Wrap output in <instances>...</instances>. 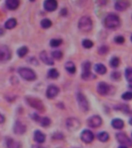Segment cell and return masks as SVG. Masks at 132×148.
<instances>
[{
	"label": "cell",
	"mask_w": 132,
	"mask_h": 148,
	"mask_svg": "<svg viewBox=\"0 0 132 148\" xmlns=\"http://www.w3.org/2000/svg\"><path fill=\"white\" fill-rule=\"evenodd\" d=\"M131 42H132V36H131Z\"/></svg>",
	"instance_id": "c3c4849f"
},
{
	"label": "cell",
	"mask_w": 132,
	"mask_h": 148,
	"mask_svg": "<svg viewBox=\"0 0 132 148\" xmlns=\"http://www.w3.org/2000/svg\"><path fill=\"white\" fill-rule=\"evenodd\" d=\"M125 77L127 82H132V68L129 67L125 70Z\"/></svg>",
	"instance_id": "f1b7e54d"
},
{
	"label": "cell",
	"mask_w": 132,
	"mask_h": 148,
	"mask_svg": "<svg viewBox=\"0 0 132 148\" xmlns=\"http://www.w3.org/2000/svg\"><path fill=\"white\" fill-rule=\"evenodd\" d=\"M6 146L8 148H20V143L12 138L6 140Z\"/></svg>",
	"instance_id": "44dd1931"
},
{
	"label": "cell",
	"mask_w": 132,
	"mask_h": 148,
	"mask_svg": "<svg viewBox=\"0 0 132 148\" xmlns=\"http://www.w3.org/2000/svg\"><path fill=\"white\" fill-rule=\"evenodd\" d=\"M32 148H44V147H41V146L34 145L33 147H32Z\"/></svg>",
	"instance_id": "b9f144b4"
},
{
	"label": "cell",
	"mask_w": 132,
	"mask_h": 148,
	"mask_svg": "<svg viewBox=\"0 0 132 148\" xmlns=\"http://www.w3.org/2000/svg\"><path fill=\"white\" fill-rule=\"evenodd\" d=\"M120 20L118 16L115 14H110L104 20V25L108 29H115L120 26Z\"/></svg>",
	"instance_id": "6da1fadb"
},
{
	"label": "cell",
	"mask_w": 132,
	"mask_h": 148,
	"mask_svg": "<svg viewBox=\"0 0 132 148\" xmlns=\"http://www.w3.org/2000/svg\"><path fill=\"white\" fill-rule=\"evenodd\" d=\"M82 78L84 80H89L92 76V73L90 71L91 64L89 61H86L82 64Z\"/></svg>",
	"instance_id": "9c48e42d"
},
{
	"label": "cell",
	"mask_w": 132,
	"mask_h": 148,
	"mask_svg": "<svg viewBox=\"0 0 132 148\" xmlns=\"http://www.w3.org/2000/svg\"><path fill=\"white\" fill-rule=\"evenodd\" d=\"M131 137H132V134H131Z\"/></svg>",
	"instance_id": "681fc988"
},
{
	"label": "cell",
	"mask_w": 132,
	"mask_h": 148,
	"mask_svg": "<svg viewBox=\"0 0 132 148\" xmlns=\"http://www.w3.org/2000/svg\"><path fill=\"white\" fill-rule=\"evenodd\" d=\"M108 50H109V48L107 46L100 47L99 48V53L100 54H105V53H107L108 52Z\"/></svg>",
	"instance_id": "8d00e7d4"
},
{
	"label": "cell",
	"mask_w": 132,
	"mask_h": 148,
	"mask_svg": "<svg viewBox=\"0 0 132 148\" xmlns=\"http://www.w3.org/2000/svg\"><path fill=\"white\" fill-rule=\"evenodd\" d=\"M41 25L42 28H44V29H47L49 27H52V22L49 20V19H44V20H41Z\"/></svg>",
	"instance_id": "83f0119b"
},
{
	"label": "cell",
	"mask_w": 132,
	"mask_h": 148,
	"mask_svg": "<svg viewBox=\"0 0 132 148\" xmlns=\"http://www.w3.org/2000/svg\"><path fill=\"white\" fill-rule=\"evenodd\" d=\"M40 58L44 64H46L47 65H53L54 64V61L52 58V57L48 55V53L46 51H42L40 53Z\"/></svg>",
	"instance_id": "2e32d148"
},
{
	"label": "cell",
	"mask_w": 132,
	"mask_h": 148,
	"mask_svg": "<svg viewBox=\"0 0 132 148\" xmlns=\"http://www.w3.org/2000/svg\"><path fill=\"white\" fill-rule=\"evenodd\" d=\"M34 140L38 143H43L46 140V136L40 130H36L34 132Z\"/></svg>",
	"instance_id": "ac0fdd59"
},
{
	"label": "cell",
	"mask_w": 132,
	"mask_h": 148,
	"mask_svg": "<svg viewBox=\"0 0 132 148\" xmlns=\"http://www.w3.org/2000/svg\"><path fill=\"white\" fill-rule=\"evenodd\" d=\"M78 28L85 32L90 31L93 29V21L89 16H82L78 21Z\"/></svg>",
	"instance_id": "3957f363"
},
{
	"label": "cell",
	"mask_w": 132,
	"mask_h": 148,
	"mask_svg": "<svg viewBox=\"0 0 132 148\" xmlns=\"http://www.w3.org/2000/svg\"><path fill=\"white\" fill-rule=\"evenodd\" d=\"M59 88L55 85H50L47 89V97L48 99H54L58 95Z\"/></svg>",
	"instance_id": "4fadbf2b"
},
{
	"label": "cell",
	"mask_w": 132,
	"mask_h": 148,
	"mask_svg": "<svg viewBox=\"0 0 132 148\" xmlns=\"http://www.w3.org/2000/svg\"><path fill=\"white\" fill-rule=\"evenodd\" d=\"M6 4L9 10H16L20 5V0H6Z\"/></svg>",
	"instance_id": "d6986e66"
},
{
	"label": "cell",
	"mask_w": 132,
	"mask_h": 148,
	"mask_svg": "<svg viewBox=\"0 0 132 148\" xmlns=\"http://www.w3.org/2000/svg\"><path fill=\"white\" fill-rule=\"evenodd\" d=\"M128 5H129L128 3L124 0H119L115 3V9L118 11H124L127 10Z\"/></svg>",
	"instance_id": "e0dca14e"
},
{
	"label": "cell",
	"mask_w": 132,
	"mask_h": 148,
	"mask_svg": "<svg viewBox=\"0 0 132 148\" xmlns=\"http://www.w3.org/2000/svg\"><path fill=\"white\" fill-rule=\"evenodd\" d=\"M3 34H4V31H3V29H2V28H0V36H1V35H3Z\"/></svg>",
	"instance_id": "7bdbcfd3"
},
{
	"label": "cell",
	"mask_w": 132,
	"mask_h": 148,
	"mask_svg": "<svg viewBox=\"0 0 132 148\" xmlns=\"http://www.w3.org/2000/svg\"><path fill=\"white\" fill-rule=\"evenodd\" d=\"M53 138L55 139V140H62L64 138V135L61 133H57V134H54Z\"/></svg>",
	"instance_id": "f35d334b"
},
{
	"label": "cell",
	"mask_w": 132,
	"mask_h": 148,
	"mask_svg": "<svg viewBox=\"0 0 132 148\" xmlns=\"http://www.w3.org/2000/svg\"><path fill=\"white\" fill-rule=\"evenodd\" d=\"M110 66L112 67V68H118L119 64H120V59L117 58V57H113V58H111L110 61Z\"/></svg>",
	"instance_id": "f546056e"
},
{
	"label": "cell",
	"mask_w": 132,
	"mask_h": 148,
	"mask_svg": "<svg viewBox=\"0 0 132 148\" xmlns=\"http://www.w3.org/2000/svg\"><path fill=\"white\" fill-rule=\"evenodd\" d=\"M11 58V51L6 45H0V62H6Z\"/></svg>",
	"instance_id": "8992f818"
},
{
	"label": "cell",
	"mask_w": 132,
	"mask_h": 148,
	"mask_svg": "<svg viewBox=\"0 0 132 148\" xmlns=\"http://www.w3.org/2000/svg\"><path fill=\"white\" fill-rule=\"evenodd\" d=\"M97 137L99 139V140L101 141V142H107L109 140V134L107 133V132H101L97 135Z\"/></svg>",
	"instance_id": "484cf974"
},
{
	"label": "cell",
	"mask_w": 132,
	"mask_h": 148,
	"mask_svg": "<svg viewBox=\"0 0 132 148\" xmlns=\"http://www.w3.org/2000/svg\"><path fill=\"white\" fill-rule=\"evenodd\" d=\"M111 78L114 80H118L119 78H120V74L118 71H115V72H113L112 75H111Z\"/></svg>",
	"instance_id": "74e56055"
},
{
	"label": "cell",
	"mask_w": 132,
	"mask_h": 148,
	"mask_svg": "<svg viewBox=\"0 0 132 148\" xmlns=\"http://www.w3.org/2000/svg\"><path fill=\"white\" fill-rule=\"evenodd\" d=\"M95 71L96 72L100 74V75H104L107 72V68L105 65H103L102 64H97L95 65Z\"/></svg>",
	"instance_id": "603a6c76"
},
{
	"label": "cell",
	"mask_w": 132,
	"mask_h": 148,
	"mask_svg": "<svg viewBox=\"0 0 132 148\" xmlns=\"http://www.w3.org/2000/svg\"><path fill=\"white\" fill-rule=\"evenodd\" d=\"M129 123L131 124V126H132V118H131V119H130V120H129Z\"/></svg>",
	"instance_id": "f6af8a7d"
},
{
	"label": "cell",
	"mask_w": 132,
	"mask_h": 148,
	"mask_svg": "<svg viewBox=\"0 0 132 148\" xmlns=\"http://www.w3.org/2000/svg\"><path fill=\"white\" fill-rule=\"evenodd\" d=\"M27 53H28V48L27 47H22L17 51L18 56L20 57V58H23Z\"/></svg>",
	"instance_id": "4dcf8cb0"
},
{
	"label": "cell",
	"mask_w": 132,
	"mask_h": 148,
	"mask_svg": "<svg viewBox=\"0 0 132 148\" xmlns=\"http://www.w3.org/2000/svg\"><path fill=\"white\" fill-rule=\"evenodd\" d=\"M52 58H54V59L59 60V59H61V58H62V56H63V53H62V52L60 51H55L52 52Z\"/></svg>",
	"instance_id": "d6a6232c"
},
{
	"label": "cell",
	"mask_w": 132,
	"mask_h": 148,
	"mask_svg": "<svg viewBox=\"0 0 132 148\" xmlns=\"http://www.w3.org/2000/svg\"><path fill=\"white\" fill-rule=\"evenodd\" d=\"M110 91V86L105 82H100L97 85V92L101 95H107Z\"/></svg>",
	"instance_id": "5bb4252c"
},
{
	"label": "cell",
	"mask_w": 132,
	"mask_h": 148,
	"mask_svg": "<svg viewBox=\"0 0 132 148\" xmlns=\"http://www.w3.org/2000/svg\"><path fill=\"white\" fill-rule=\"evenodd\" d=\"M102 119L100 116H93L89 118L87 120V123L92 128H97L102 125Z\"/></svg>",
	"instance_id": "30bf717a"
},
{
	"label": "cell",
	"mask_w": 132,
	"mask_h": 148,
	"mask_svg": "<svg viewBox=\"0 0 132 148\" xmlns=\"http://www.w3.org/2000/svg\"><path fill=\"white\" fill-rule=\"evenodd\" d=\"M82 46H83L85 48L89 49L93 46V41H91L90 40L86 39L82 41Z\"/></svg>",
	"instance_id": "836d02e7"
},
{
	"label": "cell",
	"mask_w": 132,
	"mask_h": 148,
	"mask_svg": "<svg viewBox=\"0 0 132 148\" xmlns=\"http://www.w3.org/2000/svg\"><path fill=\"white\" fill-rule=\"evenodd\" d=\"M122 99L124 100H131L132 99V92H126L122 95Z\"/></svg>",
	"instance_id": "e575fe53"
},
{
	"label": "cell",
	"mask_w": 132,
	"mask_h": 148,
	"mask_svg": "<svg viewBox=\"0 0 132 148\" xmlns=\"http://www.w3.org/2000/svg\"><path fill=\"white\" fill-rule=\"evenodd\" d=\"M62 44V40L61 39H53L50 41V45L53 47L60 46Z\"/></svg>",
	"instance_id": "1f68e13d"
},
{
	"label": "cell",
	"mask_w": 132,
	"mask_h": 148,
	"mask_svg": "<svg viewBox=\"0 0 132 148\" xmlns=\"http://www.w3.org/2000/svg\"><path fill=\"white\" fill-rule=\"evenodd\" d=\"M18 73L23 79L27 81H34L37 78L35 72L30 68H20L18 70Z\"/></svg>",
	"instance_id": "7a4b0ae2"
},
{
	"label": "cell",
	"mask_w": 132,
	"mask_h": 148,
	"mask_svg": "<svg viewBox=\"0 0 132 148\" xmlns=\"http://www.w3.org/2000/svg\"><path fill=\"white\" fill-rule=\"evenodd\" d=\"M17 24V22L16 20L13 19V18H11L10 20H8L5 23V27L8 29H11L12 28H14Z\"/></svg>",
	"instance_id": "cb8c5ba5"
},
{
	"label": "cell",
	"mask_w": 132,
	"mask_h": 148,
	"mask_svg": "<svg viewBox=\"0 0 132 148\" xmlns=\"http://www.w3.org/2000/svg\"><path fill=\"white\" fill-rule=\"evenodd\" d=\"M48 77L51 78H53V79H55V78H58L59 76L58 71L54 69V68H52L51 70L48 71Z\"/></svg>",
	"instance_id": "4316f807"
},
{
	"label": "cell",
	"mask_w": 132,
	"mask_h": 148,
	"mask_svg": "<svg viewBox=\"0 0 132 148\" xmlns=\"http://www.w3.org/2000/svg\"><path fill=\"white\" fill-rule=\"evenodd\" d=\"M65 68L66 71L69 72L70 74H75L76 71V65H75V64L73 62H72V61H69V62H67L65 64Z\"/></svg>",
	"instance_id": "7402d4cb"
},
{
	"label": "cell",
	"mask_w": 132,
	"mask_h": 148,
	"mask_svg": "<svg viewBox=\"0 0 132 148\" xmlns=\"http://www.w3.org/2000/svg\"><path fill=\"white\" fill-rule=\"evenodd\" d=\"M116 139L122 145L126 146L127 147H132L131 140L124 133H118V134H116Z\"/></svg>",
	"instance_id": "52a82bcc"
},
{
	"label": "cell",
	"mask_w": 132,
	"mask_h": 148,
	"mask_svg": "<svg viewBox=\"0 0 132 148\" xmlns=\"http://www.w3.org/2000/svg\"><path fill=\"white\" fill-rule=\"evenodd\" d=\"M61 14L62 15V16H65V15H67V10H66V9H63V10H61Z\"/></svg>",
	"instance_id": "60d3db41"
},
{
	"label": "cell",
	"mask_w": 132,
	"mask_h": 148,
	"mask_svg": "<svg viewBox=\"0 0 132 148\" xmlns=\"http://www.w3.org/2000/svg\"><path fill=\"white\" fill-rule=\"evenodd\" d=\"M30 2H34L35 0H30Z\"/></svg>",
	"instance_id": "bcb514c9"
},
{
	"label": "cell",
	"mask_w": 132,
	"mask_h": 148,
	"mask_svg": "<svg viewBox=\"0 0 132 148\" xmlns=\"http://www.w3.org/2000/svg\"><path fill=\"white\" fill-rule=\"evenodd\" d=\"M27 103L30 105V106L34 108L35 109H37L40 112H43L44 110V104L39 99L34 97H28L27 98Z\"/></svg>",
	"instance_id": "277c9868"
},
{
	"label": "cell",
	"mask_w": 132,
	"mask_h": 148,
	"mask_svg": "<svg viewBox=\"0 0 132 148\" xmlns=\"http://www.w3.org/2000/svg\"><path fill=\"white\" fill-rule=\"evenodd\" d=\"M66 126L69 130L71 131H76L80 127V122L78 119L71 117L66 120Z\"/></svg>",
	"instance_id": "ba28073f"
},
{
	"label": "cell",
	"mask_w": 132,
	"mask_h": 148,
	"mask_svg": "<svg viewBox=\"0 0 132 148\" xmlns=\"http://www.w3.org/2000/svg\"><path fill=\"white\" fill-rule=\"evenodd\" d=\"M130 88H132V85H130Z\"/></svg>",
	"instance_id": "7dc6e473"
},
{
	"label": "cell",
	"mask_w": 132,
	"mask_h": 148,
	"mask_svg": "<svg viewBox=\"0 0 132 148\" xmlns=\"http://www.w3.org/2000/svg\"><path fill=\"white\" fill-rule=\"evenodd\" d=\"M76 98L81 110H82L83 112H87L89 110V102L86 99V96L82 93L78 92L76 95Z\"/></svg>",
	"instance_id": "5b68a950"
},
{
	"label": "cell",
	"mask_w": 132,
	"mask_h": 148,
	"mask_svg": "<svg viewBox=\"0 0 132 148\" xmlns=\"http://www.w3.org/2000/svg\"><path fill=\"white\" fill-rule=\"evenodd\" d=\"M114 41L118 44H121L124 42V37L122 36H118L115 37Z\"/></svg>",
	"instance_id": "d590c367"
},
{
	"label": "cell",
	"mask_w": 132,
	"mask_h": 148,
	"mask_svg": "<svg viewBox=\"0 0 132 148\" xmlns=\"http://www.w3.org/2000/svg\"><path fill=\"white\" fill-rule=\"evenodd\" d=\"M118 148H128V147H126V146L122 145V146H120V147H119Z\"/></svg>",
	"instance_id": "ee69618b"
},
{
	"label": "cell",
	"mask_w": 132,
	"mask_h": 148,
	"mask_svg": "<svg viewBox=\"0 0 132 148\" xmlns=\"http://www.w3.org/2000/svg\"><path fill=\"white\" fill-rule=\"evenodd\" d=\"M14 133L16 134H23L27 131V126L20 121H16L14 124Z\"/></svg>",
	"instance_id": "9a60e30c"
},
{
	"label": "cell",
	"mask_w": 132,
	"mask_h": 148,
	"mask_svg": "<svg viewBox=\"0 0 132 148\" xmlns=\"http://www.w3.org/2000/svg\"><path fill=\"white\" fill-rule=\"evenodd\" d=\"M44 7L47 11L53 12L58 7V2L57 0H45L44 3Z\"/></svg>",
	"instance_id": "7c38bea8"
},
{
	"label": "cell",
	"mask_w": 132,
	"mask_h": 148,
	"mask_svg": "<svg viewBox=\"0 0 132 148\" xmlns=\"http://www.w3.org/2000/svg\"><path fill=\"white\" fill-rule=\"evenodd\" d=\"M111 125L114 129L117 130H121L124 126V123L122 119H113L111 122Z\"/></svg>",
	"instance_id": "ffe728a7"
},
{
	"label": "cell",
	"mask_w": 132,
	"mask_h": 148,
	"mask_svg": "<svg viewBox=\"0 0 132 148\" xmlns=\"http://www.w3.org/2000/svg\"><path fill=\"white\" fill-rule=\"evenodd\" d=\"M5 122V117L3 116V115L0 113V124L3 123Z\"/></svg>",
	"instance_id": "ab89813d"
},
{
	"label": "cell",
	"mask_w": 132,
	"mask_h": 148,
	"mask_svg": "<svg viewBox=\"0 0 132 148\" xmlns=\"http://www.w3.org/2000/svg\"><path fill=\"white\" fill-rule=\"evenodd\" d=\"M43 127H47L51 124V120L48 117H40L38 121Z\"/></svg>",
	"instance_id": "d4e9b609"
},
{
	"label": "cell",
	"mask_w": 132,
	"mask_h": 148,
	"mask_svg": "<svg viewBox=\"0 0 132 148\" xmlns=\"http://www.w3.org/2000/svg\"><path fill=\"white\" fill-rule=\"evenodd\" d=\"M81 140L86 143H92L94 140V134L88 130H85L81 134Z\"/></svg>",
	"instance_id": "8fae6325"
}]
</instances>
